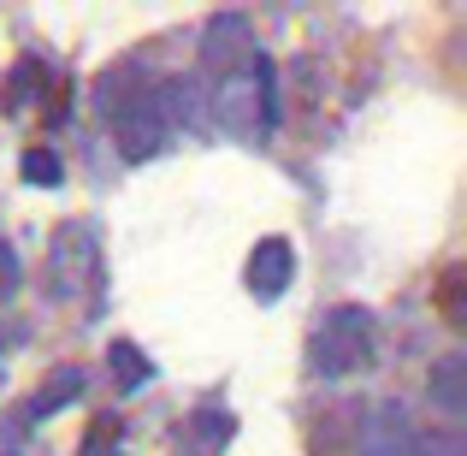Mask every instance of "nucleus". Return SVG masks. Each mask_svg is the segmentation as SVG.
I'll return each mask as SVG.
<instances>
[{
  "label": "nucleus",
  "mask_w": 467,
  "mask_h": 456,
  "mask_svg": "<svg viewBox=\"0 0 467 456\" xmlns=\"http://www.w3.org/2000/svg\"><path fill=\"white\" fill-rule=\"evenodd\" d=\"M213 107H219V125H225L231 137L249 143V149H261V143L273 137V125H278V66L266 54H249L225 83H219Z\"/></svg>",
  "instance_id": "obj_1"
},
{
  "label": "nucleus",
  "mask_w": 467,
  "mask_h": 456,
  "mask_svg": "<svg viewBox=\"0 0 467 456\" xmlns=\"http://www.w3.org/2000/svg\"><path fill=\"white\" fill-rule=\"evenodd\" d=\"M373 355H379V320H373V308L337 302V308L319 314V326H314V338H308L314 374L349 379V374H361V367H373Z\"/></svg>",
  "instance_id": "obj_2"
},
{
  "label": "nucleus",
  "mask_w": 467,
  "mask_h": 456,
  "mask_svg": "<svg viewBox=\"0 0 467 456\" xmlns=\"http://www.w3.org/2000/svg\"><path fill=\"white\" fill-rule=\"evenodd\" d=\"M95 279V231L83 219H59L54 226V249H47V297L54 302H78Z\"/></svg>",
  "instance_id": "obj_3"
},
{
  "label": "nucleus",
  "mask_w": 467,
  "mask_h": 456,
  "mask_svg": "<svg viewBox=\"0 0 467 456\" xmlns=\"http://www.w3.org/2000/svg\"><path fill=\"white\" fill-rule=\"evenodd\" d=\"M113 137H119V154H125L130 166H142V160H154L160 149H166L171 125H166V113H160V95L154 90L142 95V101H130L125 113L113 119Z\"/></svg>",
  "instance_id": "obj_4"
},
{
  "label": "nucleus",
  "mask_w": 467,
  "mask_h": 456,
  "mask_svg": "<svg viewBox=\"0 0 467 456\" xmlns=\"http://www.w3.org/2000/svg\"><path fill=\"white\" fill-rule=\"evenodd\" d=\"M254 54V30H249V12H213L202 30V66L219 71V78H231V71L243 66V59Z\"/></svg>",
  "instance_id": "obj_5"
},
{
  "label": "nucleus",
  "mask_w": 467,
  "mask_h": 456,
  "mask_svg": "<svg viewBox=\"0 0 467 456\" xmlns=\"http://www.w3.org/2000/svg\"><path fill=\"white\" fill-rule=\"evenodd\" d=\"M414 433H420V427L409 421V409H402L397 398H379L373 409H367L355 445H361L367 456H414Z\"/></svg>",
  "instance_id": "obj_6"
},
{
  "label": "nucleus",
  "mask_w": 467,
  "mask_h": 456,
  "mask_svg": "<svg viewBox=\"0 0 467 456\" xmlns=\"http://www.w3.org/2000/svg\"><path fill=\"white\" fill-rule=\"evenodd\" d=\"M243 279H249V291L261 302L285 297L290 279H296V249H290V238H261L249 255V267H243Z\"/></svg>",
  "instance_id": "obj_7"
},
{
  "label": "nucleus",
  "mask_w": 467,
  "mask_h": 456,
  "mask_svg": "<svg viewBox=\"0 0 467 456\" xmlns=\"http://www.w3.org/2000/svg\"><path fill=\"white\" fill-rule=\"evenodd\" d=\"M231 439H237V415L219 409V403H202V409H190V415H183V427H178L183 456H225Z\"/></svg>",
  "instance_id": "obj_8"
},
{
  "label": "nucleus",
  "mask_w": 467,
  "mask_h": 456,
  "mask_svg": "<svg viewBox=\"0 0 467 456\" xmlns=\"http://www.w3.org/2000/svg\"><path fill=\"white\" fill-rule=\"evenodd\" d=\"M78 391H83V367L78 362H59L54 374L42 379V391H36V398L12 415V433H24L30 421H47V415H59V409H71V403H78Z\"/></svg>",
  "instance_id": "obj_9"
},
{
  "label": "nucleus",
  "mask_w": 467,
  "mask_h": 456,
  "mask_svg": "<svg viewBox=\"0 0 467 456\" xmlns=\"http://www.w3.org/2000/svg\"><path fill=\"white\" fill-rule=\"evenodd\" d=\"M142 95H149V71H142L137 59H125V66H113V71L95 78V107H101L107 119H119L130 101H142Z\"/></svg>",
  "instance_id": "obj_10"
},
{
  "label": "nucleus",
  "mask_w": 467,
  "mask_h": 456,
  "mask_svg": "<svg viewBox=\"0 0 467 456\" xmlns=\"http://www.w3.org/2000/svg\"><path fill=\"white\" fill-rule=\"evenodd\" d=\"M426 398H432V409H444V415H462V409H467V355H462V350H450L444 362L432 367V379H426Z\"/></svg>",
  "instance_id": "obj_11"
},
{
  "label": "nucleus",
  "mask_w": 467,
  "mask_h": 456,
  "mask_svg": "<svg viewBox=\"0 0 467 456\" xmlns=\"http://www.w3.org/2000/svg\"><path fill=\"white\" fill-rule=\"evenodd\" d=\"M42 83H47V66L36 54H24L18 66H12L6 90H0V107L6 113H24V107H42Z\"/></svg>",
  "instance_id": "obj_12"
},
{
  "label": "nucleus",
  "mask_w": 467,
  "mask_h": 456,
  "mask_svg": "<svg viewBox=\"0 0 467 456\" xmlns=\"http://www.w3.org/2000/svg\"><path fill=\"white\" fill-rule=\"evenodd\" d=\"M107 367H113V379H119V391H137V386H149L154 379V362L137 350L130 338H119V344H107Z\"/></svg>",
  "instance_id": "obj_13"
},
{
  "label": "nucleus",
  "mask_w": 467,
  "mask_h": 456,
  "mask_svg": "<svg viewBox=\"0 0 467 456\" xmlns=\"http://www.w3.org/2000/svg\"><path fill=\"white\" fill-rule=\"evenodd\" d=\"M438 314L450 332H467V267H444L438 279Z\"/></svg>",
  "instance_id": "obj_14"
},
{
  "label": "nucleus",
  "mask_w": 467,
  "mask_h": 456,
  "mask_svg": "<svg viewBox=\"0 0 467 456\" xmlns=\"http://www.w3.org/2000/svg\"><path fill=\"white\" fill-rule=\"evenodd\" d=\"M355 445V409H331L326 421H314V456H343Z\"/></svg>",
  "instance_id": "obj_15"
},
{
  "label": "nucleus",
  "mask_w": 467,
  "mask_h": 456,
  "mask_svg": "<svg viewBox=\"0 0 467 456\" xmlns=\"http://www.w3.org/2000/svg\"><path fill=\"white\" fill-rule=\"evenodd\" d=\"M18 178H24V184H59V178H66V166H59L54 149H24Z\"/></svg>",
  "instance_id": "obj_16"
},
{
  "label": "nucleus",
  "mask_w": 467,
  "mask_h": 456,
  "mask_svg": "<svg viewBox=\"0 0 467 456\" xmlns=\"http://www.w3.org/2000/svg\"><path fill=\"white\" fill-rule=\"evenodd\" d=\"M78 456H119V415H95Z\"/></svg>",
  "instance_id": "obj_17"
},
{
  "label": "nucleus",
  "mask_w": 467,
  "mask_h": 456,
  "mask_svg": "<svg viewBox=\"0 0 467 456\" xmlns=\"http://www.w3.org/2000/svg\"><path fill=\"white\" fill-rule=\"evenodd\" d=\"M414 456H467L462 433H414Z\"/></svg>",
  "instance_id": "obj_18"
},
{
  "label": "nucleus",
  "mask_w": 467,
  "mask_h": 456,
  "mask_svg": "<svg viewBox=\"0 0 467 456\" xmlns=\"http://www.w3.org/2000/svg\"><path fill=\"white\" fill-rule=\"evenodd\" d=\"M18 279H24V267H18V249H12L6 238H0V302L18 291Z\"/></svg>",
  "instance_id": "obj_19"
},
{
  "label": "nucleus",
  "mask_w": 467,
  "mask_h": 456,
  "mask_svg": "<svg viewBox=\"0 0 467 456\" xmlns=\"http://www.w3.org/2000/svg\"><path fill=\"white\" fill-rule=\"evenodd\" d=\"M119 456H125V451H119Z\"/></svg>",
  "instance_id": "obj_20"
}]
</instances>
